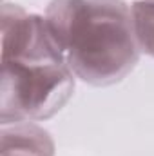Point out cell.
<instances>
[{
  "label": "cell",
  "instance_id": "1",
  "mask_svg": "<svg viewBox=\"0 0 154 156\" xmlns=\"http://www.w3.org/2000/svg\"><path fill=\"white\" fill-rule=\"evenodd\" d=\"M0 122H40L73 96L75 73L58 49L45 16L18 4L2 5Z\"/></svg>",
  "mask_w": 154,
  "mask_h": 156
},
{
  "label": "cell",
  "instance_id": "2",
  "mask_svg": "<svg viewBox=\"0 0 154 156\" xmlns=\"http://www.w3.org/2000/svg\"><path fill=\"white\" fill-rule=\"evenodd\" d=\"M49 31L75 76L103 87L121 82L138 64L131 5L123 0H51Z\"/></svg>",
  "mask_w": 154,
  "mask_h": 156
},
{
  "label": "cell",
  "instance_id": "3",
  "mask_svg": "<svg viewBox=\"0 0 154 156\" xmlns=\"http://www.w3.org/2000/svg\"><path fill=\"white\" fill-rule=\"evenodd\" d=\"M2 156H54V140L35 122L2 125Z\"/></svg>",
  "mask_w": 154,
  "mask_h": 156
},
{
  "label": "cell",
  "instance_id": "4",
  "mask_svg": "<svg viewBox=\"0 0 154 156\" xmlns=\"http://www.w3.org/2000/svg\"><path fill=\"white\" fill-rule=\"evenodd\" d=\"M131 15L140 51L154 58V0H134Z\"/></svg>",
  "mask_w": 154,
  "mask_h": 156
}]
</instances>
